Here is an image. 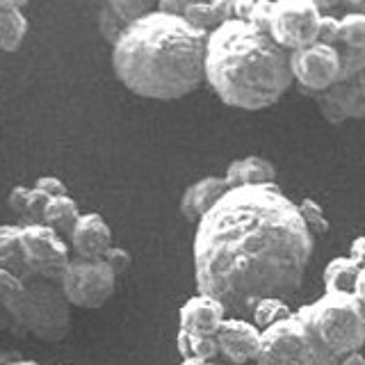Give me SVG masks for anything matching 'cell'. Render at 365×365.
Here are the masks:
<instances>
[{
    "label": "cell",
    "mask_w": 365,
    "mask_h": 365,
    "mask_svg": "<svg viewBox=\"0 0 365 365\" xmlns=\"http://www.w3.org/2000/svg\"><path fill=\"white\" fill-rule=\"evenodd\" d=\"M68 249L73 256L96 260L106 256V251L112 247V231L108 222L98 212H80L76 226L68 235Z\"/></svg>",
    "instance_id": "5bb4252c"
},
{
    "label": "cell",
    "mask_w": 365,
    "mask_h": 365,
    "mask_svg": "<svg viewBox=\"0 0 365 365\" xmlns=\"http://www.w3.org/2000/svg\"><path fill=\"white\" fill-rule=\"evenodd\" d=\"M34 187H37L39 192H43L48 199L64 197V194H66V182L62 178H57V176H41V178L34 180Z\"/></svg>",
    "instance_id": "f1b7e54d"
},
{
    "label": "cell",
    "mask_w": 365,
    "mask_h": 365,
    "mask_svg": "<svg viewBox=\"0 0 365 365\" xmlns=\"http://www.w3.org/2000/svg\"><path fill=\"white\" fill-rule=\"evenodd\" d=\"M0 365H3V363H0Z\"/></svg>",
    "instance_id": "74e56055"
},
{
    "label": "cell",
    "mask_w": 365,
    "mask_h": 365,
    "mask_svg": "<svg viewBox=\"0 0 365 365\" xmlns=\"http://www.w3.org/2000/svg\"><path fill=\"white\" fill-rule=\"evenodd\" d=\"M336 365H365V356H363V351H351L336 359Z\"/></svg>",
    "instance_id": "e575fe53"
},
{
    "label": "cell",
    "mask_w": 365,
    "mask_h": 365,
    "mask_svg": "<svg viewBox=\"0 0 365 365\" xmlns=\"http://www.w3.org/2000/svg\"><path fill=\"white\" fill-rule=\"evenodd\" d=\"M78 217H80L78 203L71 197H68V194H64V197L48 199V203H46V208H43L41 224L48 226L51 231L57 233L62 240H68V235H71Z\"/></svg>",
    "instance_id": "44dd1931"
},
{
    "label": "cell",
    "mask_w": 365,
    "mask_h": 365,
    "mask_svg": "<svg viewBox=\"0 0 365 365\" xmlns=\"http://www.w3.org/2000/svg\"><path fill=\"white\" fill-rule=\"evenodd\" d=\"M48 203V197L37 187H30V199H28V210L23 215V224H41L43 208Z\"/></svg>",
    "instance_id": "4316f807"
},
{
    "label": "cell",
    "mask_w": 365,
    "mask_h": 365,
    "mask_svg": "<svg viewBox=\"0 0 365 365\" xmlns=\"http://www.w3.org/2000/svg\"><path fill=\"white\" fill-rule=\"evenodd\" d=\"M7 365H39V363L37 361H11Z\"/></svg>",
    "instance_id": "8d00e7d4"
},
{
    "label": "cell",
    "mask_w": 365,
    "mask_h": 365,
    "mask_svg": "<svg viewBox=\"0 0 365 365\" xmlns=\"http://www.w3.org/2000/svg\"><path fill=\"white\" fill-rule=\"evenodd\" d=\"M349 258L356 262V265H365V235L354 237V242L349 245Z\"/></svg>",
    "instance_id": "d6a6232c"
},
{
    "label": "cell",
    "mask_w": 365,
    "mask_h": 365,
    "mask_svg": "<svg viewBox=\"0 0 365 365\" xmlns=\"http://www.w3.org/2000/svg\"><path fill=\"white\" fill-rule=\"evenodd\" d=\"M297 210H299L302 220L306 224L308 231L315 235H322L329 231V220H327V212L324 208L319 205L315 199H302L299 203H297Z\"/></svg>",
    "instance_id": "484cf974"
},
{
    "label": "cell",
    "mask_w": 365,
    "mask_h": 365,
    "mask_svg": "<svg viewBox=\"0 0 365 365\" xmlns=\"http://www.w3.org/2000/svg\"><path fill=\"white\" fill-rule=\"evenodd\" d=\"M182 19L190 21L194 28L203 32H212L222 23L233 19V3L231 0H212V3H185L182 7Z\"/></svg>",
    "instance_id": "ffe728a7"
},
{
    "label": "cell",
    "mask_w": 365,
    "mask_h": 365,
    "mask_svg": "<svg viewBox=\"0 0 365 365\" xmlns=\"http://www.w3.org/2000/svg\"><path fill=\"white\" fill-rule=\"evenodd\" d=\"M228 190L249 185H277V167L262 155H247L233 160L224 171Z\"/></svg>",
    "instance_id": "ac0fdd59"
},
{
    "label": "cell",
    "mask_w": 365,
    "mask_h": 365,
    "mask_svg": "<svg viewBox=\"0 0 365 365\" xmlns=\"http://www.w3.org/2000/svg\"><path fill=\"white\" fill-rule=\"evenodd\" d=\"M203 80L222 103L247 112L272 108L292 87L288 53L265 30L240 19L208 34Z\"/></svg>",
    "instance_id": "3957f363"
},
{
    "label": "cell",
    "mask_w": 365,
    "mask_h": 365,
    "mask_svg": "<svg viewBox=\"0 0 365 365\" xmlns=\"http://www.w3.org/2000/svg\"><path fill=\"white\" fill-rule=\"evenodd\" d=\"M226 308L208 294H194L180 306L178 311V331H185L192 336H208L215 338L217 329L224 322Z\"/></svg>",
    "instance_id": "9a60e30c"
},
{
    "label": "cell",
    "mask_w": 365,
    "mask_h": 365,
    "mask_svg": "<svg viewBox=\"0 0 365 365\" xmlns=\"http://www.w3.org/2000/svg\"><path fill=\"white\" fill-rule=\"evenodd\" d=\"M71 249L68 242L53 233L43 224L19 226V279L26 281H51L60 285Z\"/></svg>",
    "instance_id": "52a82bcc"
},
{
    "label": "cell",
    "mask_w": 365,
    "mask_h": 365,
    "mask_svg": "<svg viewBox=\"0 0 365 365\" xmlns=\"http://www.w3.org/2000/svg\"><path fill=\"white\" fill-rule=\"evenodd\" d=\"M331 48L340 60V80L365 68V14L338 16V30Z\"/></svg>",
    "instance_id": "4fadbf2b"
},
{
    "label": "cell",
    "mask_w": 365,
    "mask_h": 365,
    "mask_svg": "<svg viewBox=\"0 0 365 365\" xmlns=\"http://www.w3.org/2000/svg\"><path fill=\"white\" fill-rule=\"evenodd\" d=\"M205 41L208 32L153 7L112 43L114 76L142 98H185L203 83Z\"/></svg>",
    "instance_id": "7a4b0ae2"
},
{
    "label": "cell",
    "mask_w": 365,
    "mask_h": 365,
    "mask_svg": "<svg viewBox=\"0 0 365 365\" xmlns=\"http://www.w3.org/2000/svg\"><path fill=\"white\" fill-rule=\"evenodd\" d=\"M313 251V233L279 185L233 187L197 222L194 281L228 317L249 319L258 302L302 288Z\"/></svg>",
    "instance_id": "6da1fadb"
},
{
    "label": "cell",
    "mask_w": 365,
    "mask_h": 365,
    "mask_svg": "<svg viewBox=\"0 0 365 365\" xmlns=\"http://www.w3.org/2000/svg\"><path fill=\"white\" fill-rule=\"evenodd\" d=\"M336 30H338V16L322 11V21H319V30H317V41L331 46L336 37Z\"/></svg>",
    "instance_id": "4dcf8cb0"
},
{
    "label": "cell",
    "mask_w": 365,
    "mask_h": 365,
    "mask_svg": "<svg viewBox=\"0 0 365 365\" xmlns=\"http://www.w3.org/2000/svg\"><path fill=\"white\" fill-rule=\"evenodd\" d=\"M290 315H292V311H290V306L285 304V299H262V302H258L254 306V311H251L249 319L262 331V329L277 324V322H281V319L290 317Z\"/></svg>",
    "instance_id": "cb8c5ba5"
},
{
    "label": "cell",
    "mask_w": 365,
    "mask_h": 365,
    "mask_svg": "<svg viewBox=\"0 0 365 365\" xmlns=\"http://www.w3.org/2000/svg\"><path fill=\"white\" fill-rule=\"evenodd\" d=\"M351 294L356 297L359 304L363 306V311H365V265H361V269H359V277H356V283H354Z\"/></svg>",
    "instance_id": "836d02e7"
},
{
    "label": "cell",
    "mask_w": 365,
    "mask_h": 365,
    "mask_svg": "<svg viewBox=\"0 0 365 365\" xmlns=\"http://www.w3.org/2000/svg\"><path fill=\"white\" fill-rule=\"evenodd\" d=\"M359 269L361 267L349 256L331 258L322 272L324 292H349L351 294L354 283H356V277H359Z\"/></svg>",
    "instance_id": "7402d4cb"
},
{
    "label": "cell",
    "mask_w": 365,
    "mask_h": 365,
    "mask_svg": "<svg viewBox=\"0 0 365 365\" xmlns=\"http://www.w3.org/2000/svg\"><path fill=\"white\" fill-rule=\"evenodd\" d=\"M217 351L228 365H247L256 361L260 347V329L245 317H226L215 334Z\"/></svg>",
    "instance_id": "7c38bea8"
},
{
    "label": "cell",
    "mask_w": 365,
    "mask_h": 365,
    "mask_svg": "<svg viewBox=\"0 0 365 365\" xmlns=\"http://www.w3.org/2000/svg\"><path fill=\"white\" fill-rule=\"evenodd\" d=\"M297 315L334 359L361 351L365 345V311L349 292H324Z\"/></svg>",
    "instance_id": "5b68a950"
},
{
    "label": "cell",
    "mask_w": 365,
    "mask_h": 365,
    "mask_svg": "<svg viewBox=\"0 0 365 365\" xmlns=\"http://www.w3.org/2000/svg\"><path fill=\"white\" fill-rule=\"evenodd\" d=\"M292 83L306 94H322L340 80V60L336 51L327 43H311L302 51L288 53Z\"/></svg>",
    "instance_id": "30bf717a"
},
{
    "label": "cell",
    "mask_w": 365,
    "mask_h": 365,
    "mask_svg": "<svg viewBox=\"0 0 365 365\" xmlns=\"http://www.w3.org/2000/svg\"><path fill=\"white\" fill-rule=\"evenodd\" d=\"M28 199H30V187L26 185H16V187H11V192L7 194V205H9V210H14L16 215H26L28 210Z\"/></svg>",
    "instance_id": "f546056e"
},
{
    "label": "cell",
    "mask_w": 365,
    "mask_h": 365,
    "mask_svg": "<svg viewBox=\"0 0 365 365\" xmlns=\"http://www.w3.org/2000/svg\"><path fill=\"white\" fill-rule=\"evenodd\" d=\"M176 349L182 356V361H217V356H220L215 338L192 336V334H185V331H178Z\"/></svg>",
    "instance_id": "603a6c76"
},
{
    "label": "cell",
    "mask_w": 365,
    "mask_h": 365,
    "mask_svg": "<svg viewBox=\"0 0 365 365\" xmlns=\"http://www.w3.org/2000/svg\"><path fill=\"white\" fill-rule=\"evenodd\" d=\"M226 192H228V185L224 176H203L182 192L180 205H178L180 215L185 217L187 222L197 224Z\"/></svg>",
    "instance_id": "e0dca14e"
},
{
    "label": "cell",
    "mask_w": 365,
    "mask_h": 365,
    "mask_svg": "<svg viewBox=\"0 0 365 365\" xmlns=\"http://www.w3.org/2000/svg\"><path fill=\"white\" fill-rule=\"evenodd\" d=\"M153 7L146 0H108L98 9V32L110 46L128 30L137 19L148 14Z\"/></svg>",
    "instance_id": "2e32d148"
},
{
    "label": "cell",
    "mask_w": 365,
    "mask_h": 365,
    "mask_svg": "<svg viewBox=\"0 0 365 365\" xmlns=\"http://www.w3.org/2000/svg\"><path fill=\"white\" fill-rule=\"evenodd\" d=\"M0 267L19 277V226L0 224Z\"/></svg>",
    "instance_id": "d4e9b609"
},
{
    "label": "cell",
    "mask_w": 365,
    "mask_h": 365,
    "mask_svg": "<svg viewBox=\"0 0 365 365\" xmlns=\"http://www.w3.org/2000/svg\"><path fill=\"white\" fill-rule=\"evenodd\" d=\"M0 331L57 342L71 331V306L57 283L26 281L21 290L0 294Z\"/></svg>",
    "instance_id": "277c9868"
},
{
    "label": "cell",
    "mask_w": 365,
    "mask_h": 365,
    "mask_svg": "<svg viewBox=\"0 0 365 365\" xmlns=\"http://www.w3.org/2000/svg\"><path fill=\"white\" fill-rule=\"evenodd\" d=\"M315 106L329 123L365 119V68L342 78L322 94H315Z\"/></svg>",
    "instance_id": "8fae6325"
},
{
    "label": "cell",
    "mask_w": 365,
    "mask_h": 365,
    "mask_svg": "<svg viewBox=\"0 0 365 365\" xmlns=\"http://www.w3.org/2000/svg\"><path fill=\"white\" fill-rule=\"evenodd\" d=\"M23 7V0H0V51L16 53L26 41L30 23Z\"/></svg>",
    "instance_id": "d6986e66"
},
{
    "label": "cell",
    "mask_w": 365,
    "mask_h": 365,
    "mask_svg": "<svg viewBox=\"0 0 365 365\" xmlns=\"http://www.w3.org/2000/svg\"><path fill=\"white\" fill-rule=\"evenodd\" d=\"M117 279L119 277L103 258L87 260L71 256L60 281V288L68 306L94 311V308H101L112 299L114 290H117Z\"/></svg>",
    "instance_id": "9c48e42d"
},
{
    "label": "cell",
    "mask_w": 365,
    "mask_h": 365,
    "mask_svg": "<svg viewBox=\"0 0 365 365\" xmlns=\"http://www.w3.org/2000/svg\"><path fill=\"white\" fill-rule=\"evenodd\" d=\"M180 365H228V363H220V361H182Z\"/></svg>",
    "instance_id": "d590c367"
},
{
    "label": "cell",
    "mask_w": 365,
    "mask_h": 365,
    "mask_svg": "<svg viewBox=\"0 0 365 365\" xmlns=\"http://www.w3.org/2000/svg\"><path fill=\"white\" fill-rule=\"evenodd\" d=\"M103 260L108 262V265L112 267V272L117 274H123L125 269L130 267V262H133V256H130V251L128 249H123V247H110L108 251H106V256H103Z\"/></svg>",
    "instance_id": "83f0119b"
},
{
    "label": "cell",
    "mask_w": 365,
    "mask_h": 365,
    "mask_svg": "<svg viewBox=\"0 0 365 365\" xmlns=\"http://www.w3.org/2000/svg\"><path fill=\"white\" fill-rule=\"evenodd\" d=\"M256 365H336V359L319 345V340L292 313L290 317L260 331Z\"/></svg>",
    "instance_id": "8992f818"
},
{
    "label": "cell",
    "mask_w": 365,
    "mask_h": 365,
    "mask_svg": "<svg viewBox=\"0 0 365 365\" xmlns=\"http://www.w3.org/2000/svg\"><path fill=\"white\" fill-rule=\"evenodd\" d=\"M322 9L313 0H279L272 3L265 32L285 53L302 51L317 41Z\"/></svg>",
    "instance_id": "ba28073f"
},
{
    "label": "cell",
    "mask_w": 365,
    "mask_h": 365,
    "mask_svg": "<svg viewBox=\"0 0 365 365\" xmlns=\"http://www.w3.org/2000/svg\"><path fill=\"white\" fill-rule=\"evenodd\" d=\"M23 288V281L19 277H14L11 272L0 267V294H11Z\"/></svg>",
    "instance_id": "1f68e13d"
}]
</instances>
